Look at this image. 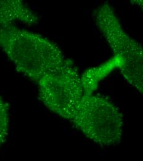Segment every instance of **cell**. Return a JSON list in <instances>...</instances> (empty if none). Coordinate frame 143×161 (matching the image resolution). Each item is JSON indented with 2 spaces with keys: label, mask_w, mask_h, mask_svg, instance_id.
I'll return each mask as SVG.
<instances>
[{
  "label": "cell",
  "mask_w": 143,
  "mask_h": 161,
  "mask_svg": "<svg viewBox=\"0 0 143 161\" xmlns=\"http://www.w3.org/2000/svg\"><path fill=\"white\" fill-rule=\"evenodd\" d=\"M37 84L39 97L44 105L71 122L84 95L81 76L77 68L73 66L47 75Z\"/></svg>",
  "instance_id": "obj_3"
},
{
  "label": "cell",
  "mask_w": 143,
  "mask_h": 161,
  "mask_svg": "<svg viewBox=\"0 0 143 161\" xmlns=\"http://www.w3.org/2000/svg\"><path fill=\"white\" fill-rule=\"evenodd\" d=\"M116 60L110 61L109 63L101 66L98 68L88 69L82 76V86L84 95H89L93 94V92L96 89L98 83L102 80L110 71L114 68L121 67L122 64V60L118 56H116Z\"/></svg>",
  "instance_id": "obj_6"
},
{
  "label": "cell",
  "mask_w": 143,
  "mask_h": 161,
  "mask_svg": "<svg viewBox=\"0 0 143 161\" xmlns=\"http://www.w3.org/2000/svg\"><path fill=\"white\" fill-rule=\"evenodd\" d=\"M0 47L19 72L36 82L74 66L53 42L13 24L0 28Z\"/></svg>",
  "instance_id": "obj_1"
},
{
  "label": "cell",
  "mask_w": 143,
  "mask_h": 161,
  "mask_svg": "<svg viewBox=\"0 0 143 161\" xmlns=\"http://www.w3.org/2000/svg\"><path fill=\"white\" fill-rule=\"evenodd\" d=\"M99 23L113 50L122 60L120 68L126 80L143 95V48L130 39L117 24Z\"/></svg>",
  "instance_id": "obj_4"
},
{
  "label": "cell",
  "mask_w": 143,
  "mask_h": 161,
  "mask_svg": "<svg viewBox=\"0 0 143 161\" xmlns=\"http://www.w3.org/2000/svg\"><path fill=\"white\" fill-rule=\"evenodd\" d=\"M19 22L33 25L38 17L23 0H0V28Z\"/></svg>",
  "instance_id": "obj_5"
},
{
  "label": "cell",
  "mask_w": 143,
  "mask_h": 161,
  "mask_svg": "<svg viewBox=\"0 0 143 161\" xmlns=\"http://www.w3.org/2000/svg\"><path fill=\"white\" fill-rule=\"evenodd\" d=\"M71 122L90 140L103 147L118 144L123 117L119 109L104 97L84 95Z\"/></svg>",
  "instance_id": "obj_2"
},
{
  "label": "cell",
  "mask_w": 143,
  "mask_h": 161,
  "mask_svg": "<svg viewBox=\"0 0 143 161\" xmlns=\"http://www.w3.org/2000/svg\"><path fill=\"white\" fill-rule=\"evenodd\" d=\"M9 130V110L7 103L0 97V147L6 140Z\"/></svg>",
  "instance_id": "obj_7"
}]
</instances>
